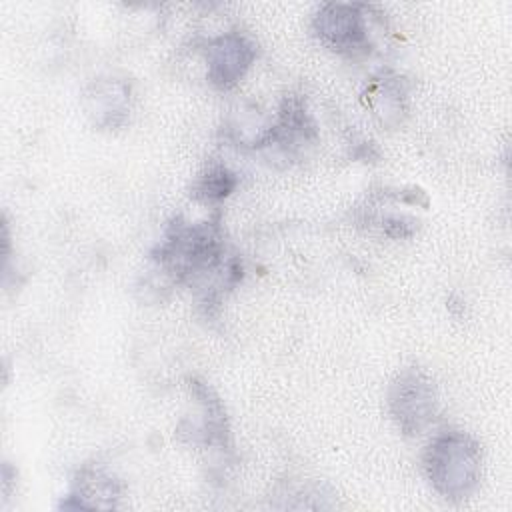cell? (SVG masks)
<instances>
[{"label":"cell","instance_id":"cell-1","mask_svg":"<svg viewBox=\"0 0 512 512\" xmlns=\"http://www.w3.org/2000/svg\"><path fill=\"white\" fill-rule=\"evenodd\" d=\"M480 464V446L458 430L438 434L424 454V468L432 486L450 500H462L476 488Z\"/></svg>","mask_w":512,"mask_h":512},{"label":"cell","instance_id":"cell-2","mask_svg":"<svg viewBox=\"0 0 512 512\" xmlns=\"http://www.w3.org/2000/svg\"><path fill=\"white\" fill-rule=\"evenodd\" d=\"M390 414L404 434H420L436 414V390L418 368L404 370L390 388Z\"/></svg>","mask_w":512,"mask_h":512},{"label":"cell","instance_id":"cell-3","mask_svg":"<svg viewBox=\"0 0 512 512\" xmlns=\"http://www.w3.org/2000/svg\"><path fill=\"white\" fill-rule=\"evenodd\" d=\"M314 30L328 46L344 54L364 52L368 46V28L358 4L322 6L314 18Z\"/></svg>","mask_w":512,"mask_h":512},{"label":"cell","instance_id":"cell-4","mask_svg":"<svg viewBox=\"0 0 512 512\" xmlns=\"http://www.w3.org/2000/svg\"><path fill=\"white\" fill-rule=\"evenodd\" d=\"M254 56V44L238 32H228L212 40L206 50L210 82L222 90L232 88L250 68Z\"/></svg>","mask_w":512,"mask_h":512},{"label":"cell","instance_id":"cell-5","mask_svg":"<svg viewBox=\"0 0 512 512\" xmlns=\"http://www.w3.org/2000/svg\"><path fill=\"white\" fill-rule=\"evenodd\" d=\"M236 184V178L232 172H228L226 168L218 166V168H212L208 170L204 176L198 178L196 186H194V196L200 198V200H220L224 198L226 194H230V190L234 188Z\"/></svg>","mask_w":512,"mask_h":512}]
</instances>
